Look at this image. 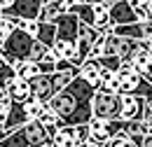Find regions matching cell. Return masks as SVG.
Returning <instances> with one entry per match:
<instances>
[{
    "instance_id": "obj_17",
    "label": "cell",
    "mask_w": 152,
    "mask_h": 147,
    "mask_svg": "<svg viewBox=\"0 0 152 147\" xmlns=\"http://www.w3.org/2000/svg\"><path fill=\"white\" fill-rule=\"evenodd\" d=\"M138 52V42L136 40H126V37H119V44H117V58L122 63H131L133 54Z\"/></svg>"
},
{
    "instance_id": "obj_21",
    "label": "cell",
    "mask_w": 152,
    "mask_h": 147,
    "mask_svg": "<svg viewBox=\"0 0 152 147\" xmlns=\"http://www.w3.org/2000/svg\"><path fill=\"white\" fill-rule=\"evenodd\" d=\"M56 63H58V58L56 54L49 49L47 54H45V58L38 63V68H40V75H52V73H56Z\"/></svg>"
},
{
    "instance_id": "obj_25",
    "label": "cell",
    "mask_w": 152,
    "mask_h": 147,
    "mask_svg": "<svg viewBox=\"0 0 152 147\" xmlns=\"http://www.w3.org/2000/svg\"><path fill=\"white\" fill-rule=\"evenodd\" d=\"M105 147H131V140H129L126 135H115Z\"/></svg>"
},
{
    "instance_id": "obj_5",
    "label": "cell",
    "mask_w": 152,
    "mask_h": 147,
    "mask_svg": "<svg viewBox=\"0 0 152 147\" xmlns=\"http://www.w3.org/2000/svg\"><path fill=\"white\" fill-rule=\"evenodd\" d=\"M143 112H145V100L138 96H122V105H119V119L122 122H143Z\"/></svg>"
},
{
    "instance_id": "obj_6",
    "label": "cell",
    "mask_w": 152,
    "mask_h": 147,
    "mask_svg": "<svg viewBox=\"0 0 152 147\" xmlns=\"http://www.w3.org/2000/svg\"><path fill=\"white\" fill-rule=\"evenodd\" d=\"M42 5H45V0H14L12 9L5 12V14L19 17V19H23V21H38Z\"/></svg>"
},
{
    "instance_id": "obj_37",
    "label": "cell",
    "mask_w": 152,
    "mask_h": 147,
    "mask_svg": "<svg viewBox=\"0 0 152 147\" xmlns=\"http://www.w3.org/2000/svg\"><path fill=\"white\" fill-rule=\"evenodd\" d=\"M150 56H152V40H150Z\"/></svg>"
},
{
    "instance_id": "obj_13",
    "label": "cell",
    "mask_w": 152,
    "mask_h": 147,
    "mask_svg": "<svg viewBox=\"0 0 152 147\" xmlns=\"http://www.w3.org/2000/svg\"><path fill=\"white\" fill-rule=\"evenodd\" d=\"M63 14H66V9H63L61 0H58V2H45L42 9H40L38 21H40V23H56Z\"/></svg>"
},
{
    "instance_id": "obj_26",
    "label": "cell",
    "mask_w": 152,
    "mask_h": 147,
    "mask_svg": "<svg viewBox=\"0 0 152 147\" xmlns=\"http://www.w3.org/2000/svg\"><path fill=\"white\" fill-rule=\"evenodd\" d=\"M129 2V7H131L133 12H140V9H148L150 7V0H126Z\"/></svg>"
},
{
    "instance_id": "obj_41",
    "label": "cell",
    "mask_w": 152,
    "mask_h": 147,
    "mask_svg": "<svg viewBox=\"0 0 152 147\" xmlns=\"http://www.w3.org/2000/svg\"><path fill=\"white\" fill-rule=\"evenodd\" d=\"M150 135H152V126H150Z\"/></svg>"
},
{
    "instance_id": "obj_15",
    "label": "cell",
    "mask_w": 152,
    "mask_h": 147,
    "mask_svg": "<svg viewBox=\"0 0 152 147\" xmlns=\"http://www.w3.org/2000/svg\"><path fill=\"white\" fill-rule=\"evenodd\" d=\"M35 40L42 42L47 49H52V47H54V42H56V26H54V23H40V21H38V33H35Z\"/></svg>"
},
{
    "instance_id": "obj_12",
    "label": "cell",
    "mask_w": 152,
    "mask_h": 147,
    "mask_svg": "<svg viewBox=\"0 0 152 147\" xmlns=\"http://www.w3.org/2000/svg\"><path fill=\"white\" fill-rule=\"evenodd\" d=\"M77 75H80V68H70V70H56V73H52V75H49V82H52L54 93L63 91V89L75 79Z\"/></svg>"
},
{
    "instance_id": "obj_38",
    "label": "cell",
    "mask_w": 152,
    "mask_h": 147,
    "mask_svg": "<svg viewBox=\"0 0 152 147\" xmlns=\"http://www.w3.org/2000/svg\"><path fill=\"white\" fill-rule=\"evenodd\" d=\"M45 2H58V0H45Z\"/></svg>"
},
{
    "instance_id": "obj_16",
    "label": "cell",
    "mask_w": 152,
    "mask_h": 147,
    "mask_svg": "<svg viewBox=\"0 0 152 147\" xmlns=\"http://www.w3.org/2000/svg\"><path fill=\"white\" fill-rule=\"evenodd\" d=\"M12 68H14L17 79H26V82H31L33 77H38V75H40L38 63H33V61H19V63H14Z\"/></svg>"
},
{
    "instance_id": "obj_9",
    "label": "cell",
    "mask_w": 152,
    "mask_h": 147,
    "mask_svg": "<svg viewBox=\"0 0 152 147\" xmlns=\"http://www.w3.org/2000/svg\"><path fill=\"white\" fill-rule=\"evenodd\" d=\"M31 119H28V114H26V110H23V105H19V103H12V110H10V117H7V124L2 126V131H5V135H10L12 131L21 129L23 124H28Z\"/></svg>"
},
{
    "instance_id": "obj_33",
    "label": "cell",
    "mask_w": 152,
    "mask_h": 147,
    "mask_svg": "<svg viewBox=\"0 0 152 147\" xmlns=\"http://www.w3.org/2000/svg\"><path fill=\"white\" fill-rule=\"evenodd\" d=\"M84 2H87V5H98L101 0H84Z\"/></svg>"
},
{
    "instance_id": "obj_35",
    "label": "cell",
    "mask_w": 152,
    "mask_h": 147,
    "mask_svg": "<svg viewBox=\"0 0 152 147\" xmlns=\"http://www.w3.org/2000/svg\"><path fill=\"white\" fill-rule=\"evenodd\" d=\"M2 138H5V131H2V129H0V140H2Z\"/></svg>"
},
{
    "instance_id": "obj_19",
    "label": "cell",
    "mask_w": 152,
    "mask_h": 147,
    "mask_svg": "<svg viewBox=\"0 0 152 147\" xmlns=\"http://www.w3.org/2000/svg\"><path fill=\"white\" fill-rule=\"evenodd\" d=\"M73 14L77 17V21H80L82 26H89V28H94V5H87V2H82V5H77L75 9H73Z\"/></svg>"
},
{
    "instance_id": "obj_7",
    "label": "cell",
    "mask_w": 152,
    "mask_h": 147,
    "mask_svg": "<svg viewBox=\"0 0 152 147\" xmlns=\"http://www.w3.org/2000/svg\"><path fill=\"white\" fill-rule=\"evenodd\" d=\"M31 96L40 100L42 105H47L52 98H54V89H52V82H49V75H38V77H33L31 82Z\"/></svg>"
},
{
    "instance_id": "obj_36",
    "label": "cell",
    "mask_w": 152,
    "mask_h": 147,
    "mask_svg": "<svg viewBox=\"0 0 152 147\" xmlns=\"http://www.w3.org/2000/svg\"><path fill=\"white\" fill-rule=\"evenodd\" d=\"M148 9H150V14H152V0H150V7H148Z\"/></svg>"
},
{
    "instance_id": "obj_40",
    "label": "cell",
    "mask_w": 152,
    "mask_h": 147,
    "mask_svg": "<svg viewBox=\"0 0 152 147\" xmlns=\"http://www.w3.org/2000/svg\"><path fill=\"white\" fill-rule=\"evenodd\" d=\"M2 93H5V91H2V89H0V96H2Z\"/></svg>"
},
{
    "instance_id": "obj_2",
    "label": "cell",
    "mask_w": 152,
    "mask_h": 147,
    "mask_svg": "<svg viewBox=\"0 0 152 147\" xmlns=\"http://www.w3.org/2000/svg\"><path fill=\"white\" fill-rule=\"evenodd\" d=\"M33 42H35V37H31L28 33H23V31H12L10 37L5 40V44L0 47V54L5 58V63L14 65V63H19V61H28Z\"/></svg>"
},
{
    "instance_id": "obj_28",
    "label": "cell",
    "mask_w": 152,
    "mask_h": 147,
    "mask_svg": "<svg viewBox=\"0 0 152 147\" xmlns=\"http://www.w3.org/2000/svg\"><path fill=\"white\" fill-rule=\"evenodd\" d=\"M10 33H12V28H10V26H5V23L0 21V47L5 44V40L10 37Z\"/></svg>"
},
{
    "instance_id": "obj_20",
    "label": "cell",
    "mask_w": 152,
    "mask_h": 147,
    "mask_svg": "<svg viewBox=\"0 0 152 147\" xmlns=\"http://www.w3.org/2000/svg\"><path fill=\"white\" fill-rule=\"evenodd\" d=\"M110 26H113L110 23V12L103 9V7H98V5H94V31H105Z\"/></svg>"
},
{
    "instance_id": "obj_30",
    "label": "cell",
    "mask_w": 152,
    "mask_h": 147,
    "mask_svg": "<svg viewBox=\"0 0 152 147\" xmlns=\"http://www.w3.org/2000/svg\"><path fill=\"white\" fill-rule=\"evenodd\" d=\"M117 2H119V0H101V2H98V7H103V9H110V7H115Z\"/></svg>"
},
{
    "instance_id": "obj_31",
    "label": "cell",
    "mask_w": 152,
    "mask_h": 147,
    "mask_svg": "<svg viewBox=\"0 0 152 147\" xmlns=\"http://www.w3.org/2000/svg\"><path fill=\"white\" fill-rule=\"evenodd\" d=\"M143 79H145V82H148V84L152 87V68H150V70H148L145 75H143Z\"/></svg>"
},
{
    "instance_id": "obj_11",
    "label": "cell",
    "mask_w": 152,
    "mask_h": 147,
    "mask_svg": "<svg viewBox=\"0 0 152 147\" xmlns=\"http://www.w3.org/2000/svg\"><path fill=\"white\" fill-rule=\"evenodd\" d=\"M98 75H101V63L98 58H87L82 65H80V79H84L87 84L91 87H98Z\"/></svg>"
},
{
    "instance_id": "obj_18",
    "label": "cell",
    "mask_w": 152,
    "mask_h": 147,
    "mask_svg": "<svg viewBox=\"0 0 152 147\" xmlns=\"http://www.w3.org/2000/svg\"><path fill=\"white\" fill-rule=\"evenodd\" d=\"M131 68L138 75H145L152 68V56H150V52H148V49H138V52L133 54V58H131Z\"/></svg>"
},
{
    "instance_id": "obj_10",
    "label": "cell",
    "mask_w": 152,
    "mask_h": 147,
    "mask_svg": "<svg viewBox=\"0 0 152 147\" xmlns=\"http://www.w3.org/2000/svg\"><path fill=\"white\" fill-rule=\"evenodd\" d=\"M5 93L10 96L12 103H19V105L28 103V100L33 98V96H31V84H28L26 79H14V84H12Z\"/></svg>"
},
{
    "instance_id": "obj_29",
    "label": "cell",
    "mask_w": 152,
    "mask_h": 147,
    "mask_svg": "<svg viewBox=\"0 0 152 147\" xmlns=\"http://www.w3.org/2000/svg\"><path fill=\"white\" fill-rule=\"evenodd\" d=\"M12 5H14V0H0V12L5 14V12H10L12 9Z\"/></svg>"
},
{
    "instance_id": "obj_8",
    "label": "cell",
    "mask_w": 152,
    "mask_h": 147,
    "mask_svg": "<svg viewBox=\"0 0 152 147\" xmlns=\"http://www.w3.org/2000/svg\"><path fill=\"white\" fill-rule=\"evenodd\" d=\"M110 12V23L115 26H129V23H136V12H133L131 7H129V2L126 0H119L115 7L108 9Z\"/></svg>"
},
{
    "instance_id": "obj_32",
    "label": "cell",
    "mask_w": 152,
    "mask_h": 147,
    "mask_svg": "<svg viewBox=\"0 0 152 147\" xmlns=\"http://www.w3.org/2000/svg\"><path fill=\"white\" fill-rule=\"evenodd\" d=\"M145 108H148V110L152 112V98H148V100H145Z\"/></svg>"
},
{
    "instance_id": "obj_34",
    "label": "cell",
    "mask_w": 152,
    "mask_h": 147,
    "mask_svg": "<svg viewBox=\"0 0 152 147\" xmlns=\"http://www.w3.org/2000/svg\"><path fill=\"white\" fill-rule=\"evenodd\" d=\"M2 65H5V58H2V54H0V68H2Z\"/></svg>"
},
{
    "instance_id": "obj_23",
    "label": "cell",
    "mask_w": 152,
    "mask_h": 147,
    "mask_svg": "<svg viewBox=\"0 0 152 147\" xmlns=\"http://www.w3.org/2000/svg\"><path fill=\"white\" fill-rule=\"evenodd\" d=\"M47 52H49V49H47L42 42H38V40H35V42H33V47H31V56H28V61L40 63V61L45 58V54H47Z\"/></svg>"
},
{
    "instance_id": "obj_22",
    "label": "cell",
    "mask_w": 152,
    "mask_h": 147,
    "mask_svg": "<svg viewBox=\"0 0 152 147\" xmlns=\"http://www.w3.org/2000/svg\"><path fill=\"white\" fill-rule=\"evenodd\" d=\"M14 79H17L14 68H12L10 63H5V65L0 68V89H2V91H7V89L14 84Z\"/></svg>"
},
{
    "instance_id": "obj_14",
    "label": "cell",
    "mask_w": 152,
    "mask_h": 147,
    "mask_svg": "<svg viewBox=\"0 0 152 147\" xmlns=\"http://www.w3.org/2000/svg\"><path fill=\"white\" fill-rule=\"evenodd\" d=\"M117 87H119V77H117V70H108V68H101V75H98V89L103 91H113L117 93Z\"/></svg>"
},
{
    "instance_id": "obj_24",
    "label": "cell",
    "mask_w": 152,
    "mask_h": 147,
    "mask_svg": "<svg viewBox=\"0 0 152 147\" xmlns=\"http://www.w3.org/2000/svg\"><path fill=\"white\" fill-rule=\"evenodd\" d=\"M98 63H101V68H108V70H119V65H122V61L117 56H101Z\"/></svg>"
},
{
    "instance_id": "obj_1",
    "label": "cell",
    "mask_w": 152,
    "mask_h": 147,
    "mask_svg": "<svg viewBox=\"0 0 152 147\" xmlns=\"http://www.w3.org/2000/svg\"><path fill=\"white\" fill-rule=\"evenodd\" d=\"M96 89L91 84H87L84 79H75L63 89V91L54 93V98L47 103L49 110L61 119L63 126H84L91 122V98H94Z\"/></svg>"
},
{
    "instance_id": "obj_3",
    "label": "cell",
    "mask_w": 152,
    "mask_h": 147,
    "mask_svg": "<svg viewBox=\"0 0 152 147\" xmlns=\"http://www.w3.org/2000/svg\"><path fill=\"white\" fill-rule=\"evenodd\" d=\"M119 105H122L119 93L98 89L94 93V98H91V117L94 119H105V122L119 119Z\"/></svg>"
},
{
    "instance_id": "obj_39",
    "label": "cell",
    "mask_w": 152,
    "mask_h": 147,
    "mask_svg": "<svg viewBox=\"0 0 152 147\" xmlns=\"http://www.w3.org/2000/svg\"><path fill=\"white\" fill-rule=\"evenodd\" d=\"M0 21H2V12H0Z\"/></svg>"
},
{
    "instance_id": "obj_4",
    "label": "cell",
    "mask_w": 152,
    "mask_h": 147,
    "mask_svg": "<svg viewBox=\"0 0 152 147\" xmlns=\"http://www.w3.org/2000/svg\"><path fill=\"white\" fill-rule=\"evenodd\" d=\"M89 140V126H61L52 143L56 147H82Z\"/></svg>"
},
{
    "instance_id": "obj_27",
    "label": "cell",
    "mask_w": 152,
    "mask_h": 147,
    "mask_svg": "<svg viewBox=\"0 0 152 147\" xmlns=\"http://www.w3.org/2000/svg\"><path fill=\"white\" fill-rule=\"evenodd\" d=\"M82 2H84V0H61V5H63V9H66V14H68V12H73L77 5H82Z\"/></svg>"
}]
</instances>
